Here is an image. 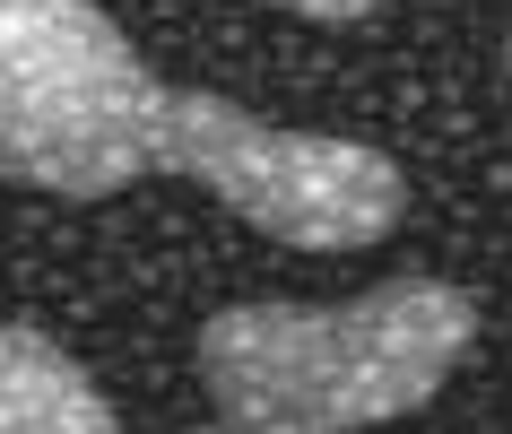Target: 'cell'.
Segmentation results:
<instances>
[{"mask_svg":"<svg viewBox=\"0 0 512 434\" xmlns=\"http://www.w3.org/2000/svg\"><path fill=\"white\" fill-rule=\"evenodd\" d=\"M478 348L452 278H382L348 304H226L200 322V391L217 434H365L417 408Z\"/></svg>","mask_w":512,"mask_h":434,"instance_id":"6da1fadb","label":"cell"},{"mask_svg":"<svg viewBox=\"0 0 512 434\" xmlns=\"http://www.w3.org/2000/svg\"><path fill=\"white\" fill-rule=\"evenodd\" d=\"M165 79L96 0H0V174L53 200H122L157 174Z\"/></svg>","mask_w":512,"mask_h":434,"instance_id":"7a4b0ae2","label":"cell"},{"mask_svg":"<svg viewBox=\"0 0 512 434\" xmlns=\"http://www.w3.org/2000/svg\"><path fill=\"white\" fill-rule=\"evenodd\" d=\"M157 174H183L217 209H235L243 226H261L270 244H296V252H365L408 209L400 157H382L365 139L261 122L209 87H165Z\"/></svg>","mask_w":512,"mask_h":434,"instance_id":"3957f363","label":"cell"},{"mask_svg":"<svg viewBox=\"0 0 512 434\" xmlns=\"http://www.w3.org/2000/svg\"><path fill=\"white\" fill-rule=\"evenodd\" d=\"M0 434H122V417L53 330L0 322Z\"/></svg>","mask_w":512,"mask_h":434,"instance_id":"277c9868","label":"cell"},{"mask_svg":"<svg viewBox=\"0 0 512 434\" xmlns=\"http://www.w3.org/2000/svg\"><path fill=\"white\" fill-rule=\"evenodd\" d=\"M261 9H287V18H322V27H356V18H374L391 0H261Z\"/></svg>","mask_w":512,"mask_h":434,"instance_id":"5b68a950","label":"cell"},{"mask_svg":"<svg viewBox=\"0 0 512 434\" xmlns=\"http://www.w3.org/2000/svg\"><path fill=\"white\" fill-rule=\"evenodd\" d=\"M504 79H512V35H504Z\"/></svg>","mask_w":512,"mask_h":434,"instance_id":"8992f818","label":"cell"},{"mask_svg":"<svg viewBox=\"0 0 512 434\" xmlns=\"http://www.w3.org/2000/svg\"><path fill=\"white\" fill-rule=\"evenodd\" d=\"M191 434H217V426H191Z\"/></svg>","mask_w":512,"mask_h":434,"instance_id":"52a82bcc","label":"cell"}]
</instances>
